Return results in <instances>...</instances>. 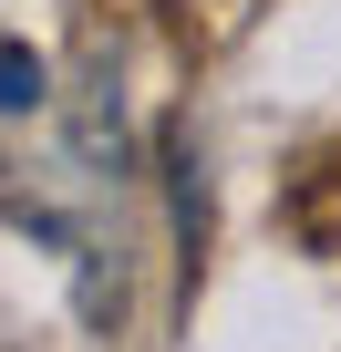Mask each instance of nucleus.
<instances>
[{
	"label": "nucleus",
	"mask_w": 341,
	"mask_h": 352,
	"mask_svg": "<svg viewBox=\"0 0 341 352\" xmlns=\"http://www.w3.org/2000/svg\"><path fill=\"white\" fill-rule=\"evenodd\" d=\"M165 187H176V249L197 270V239H207V187H197V145L187 135H165Z\"/></svg>",
	"instance_id": "obj_1"
},
{
	"label": "nucleus",
	"mask_w": 341,
	"mask_h": 352,
	"mask_svg": "<svg viewBox=\"0 0 341 352\" xmlns=\"http://www.w3.org/2000/svg\"><path fill=\"white\" fill-rule=\"evenodd\" d=\"M32 104H42V63L21 42H0V114H32Z\"/></svg>",
	"instance_id": "obj_2"
}]
</instances>
